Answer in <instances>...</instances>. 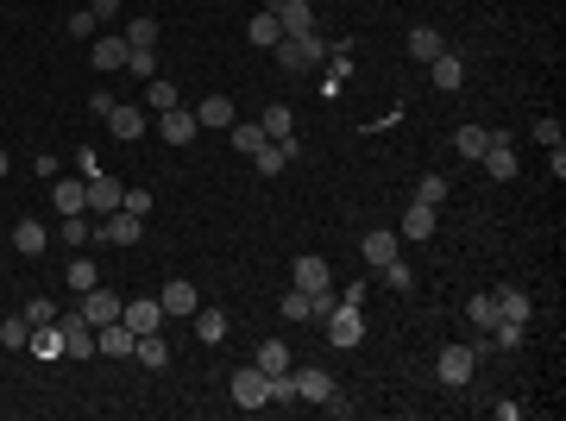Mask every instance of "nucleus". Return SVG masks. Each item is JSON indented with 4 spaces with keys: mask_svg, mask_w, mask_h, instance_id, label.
I'll use <instances>...</instances> for the list:
<instances>
[{
    "mask_svg": "<svg viewBox=\"0 0 566 421\" xmlns=\"http://www.w3.org/2000/svg\"><path fill=\"white\" fill-rule=\"evenodd\" d=\"M327 340H334L340 352H346V346H359V340H365V308L340 295V302H334V314H327Z\"/></svg>",
    "mask_w": 566,
    "mask_h": 421,
    "instance_id": "1",
    "label": "nucleus"
},
{
    "mask_svg": "<svg viewBox=\"0 0 566 421\" xmlns=\"http://www.w3.org/2000/svg\"><path fill=\"white\" fill-rule=\"evenodd\" d=\"M227 390H233V409H246V416H252V409H271V378H265L259 365L233 371V384H227Z\"/></svg>",
    "mask_w": 566,
    "mask_h": 421,
    "instance_id": "2",
    "label": "nucleus"
},
{
    "mask_svg": "<svg viewBox=\"0 0 566 421\" xmlns=\"http://www.w3.org/2000/svg\"><path fill=\"white\" fill-rule=\"evenodd\" d=\"M57 327H63V359H95V327L82 321V308H57Z\"/></svg>",
    "mask_w": 566,
    "mask_h": 421,
    "instance_id": "3",
    "label": "nucleus"
},
{
    "mask_svg": "<svg viewBox=\"0 0 566 421\" xmlns=\"http://www.w3.org/2000/svg\"><path fill=\"white\" fill-rule=\"evenodd\" d=\"M472 371H478V352H472V346H440V359H434V378H440L447 390L472 384Z\"/></svg>",
    "mask_w": 566,
    "mask_h": 421,
    "instance_id": "4",
    "label": "nucleus"
},
{
    "mask_svg": "<svg viewBox=\"0 0 566 421\" xmlns=\"http://www.w3.org/2000/svg\"><path fill=\"white\" fill-rule=\"evenodd\" d=\"M95 239H101V246H139V239H145V220L133 214V208H114V214H101Z\"/></svg>",
    "mask_w": 566,
    "mask_h": 421,
    "instance_id": "5",
    "label": "nucleus"
},
{
    "mask_svg": "<svg viewBox=\"0 0 566 421\" xmlns=\"http://www.w3.org/2000/svg\"><path fill=\"white\" fill-rule=\"evenodd\" d=\"M76 308H82V321H89V327H114V321H120V308H127V295H114V289H101V283H95V289H82V302H76Z\"/></svg>",
    "mask_w": 566,
    "mask_h": 421,
    "instance_id": "6",
    "label": "nucleus"
},
{
    "mask_svg": "<svg viewBox=\"0 0 566 421\" xmlns=\"http://www.w3.org/2000/svg\"><path fill=\"white\" fill-rule=\"evenodd\" d=\"M289 378H296V403H327L334 397V371H321V365H289Z\"/></svg>",
    "mask_w": 566,
    "mask_h": 421,
    "instance_id": "7",
    "label": "nucleus"
},
{
    "mask_svg": "<svg viewBox=\"0 0 566 421\" xmlns=\"http://www.w3.org/2000/svg\"><path fill=\"white\" fill-rule=\"evenodd\" d=\"M157 133H164V145H189L195 133H202V120L176 101V108H164V114H157Z\"/></svg>",
    "mask_w": 566,
    "mask_h": 421,
    "instance_id": "8",
    "label": "nucleus"
},
{
    "mask_svg": "<svg viewBox=\"0 0 566 421\" xmlns=\"http://www.w3.org/2000/svg\"><path fill=\"white\" fill-rule=\"evenodd\" d=\"M265 6L278 13L283 38H302V32H315V6H308V0H265Z\"/></svg>",
    "mask_w": 566,
    "mask_h": 421,
    "instance_id": "9",
    "label": "nucleus"
},
{
    "mask_svg": "<svg viewBox=\"0 0 566 421\" xmlns=\"http://www.w3.org/2000/svg\"><path fill=\"white\" fill-rule=\"evenodd\" d=\"M120 321H127L133 333H157L170 314H164V302H157V295H139V302H127V308H120Z\"/></svg>",
    "mask_w": 566,
    "mask_h": 421,
    "instance_id": "10",
    "label": "nucleus"
},
{
    "mask_svg": "<svg viewBox=\"0 0 566 421\" xmlns=\"http://www.w3.org/2000/svg\"><path fill=\"white\" fill-rule=\"evenodd\" d=\"M82 182H89V208H95V214H114V208H120V195H127V182H120V176H108V170H95V176H82Z\"/></svg>",
    "mask_w": 566,
    "mask_h": 421,
    "instance_id": "11",
    "label": "nucleus"
},
{
    "mask_svg": "<svg viewBox=\"0 0 566 421\" xmlns=\"http://www.w3.org/2000/svg\"><path fill=\"white\" fill-rule=\"evenodd\" d=\"M359 252H365V265H372V271H384V265H391V258H403V239H397V233H391V227H372V233H365V246H359Z\"/></svg>",
    "mask_w": 566,
    "mask_h": 421,
    "instance_id": "12",
    "label": "nucleus"
},
{
    "mask_svg": "<svg viewBox=\"0 0 566 421\" xmlns=\"http://www.w3.org/2000/svg\"><path fill=\"white\" fill-rule=\"evenodd\" d=\"M157 302H164V314H183V321L202 308V295H195V283L189 277H170L164 289H157Z\"/></svg>",
    "mask_w": 566,
    "mask_h": 421,
    "instance_id": "13",
    "label": "nucleus"
},
{
    "mask_svg": "<svg viewBox=\"0 0 566 421\" xmlns=\"http://www.w3.org/2000/svg\"><path fill=\"white\" fill-rule=\"evenodd\" d=\"M296 289H302V295H321V289H334V271H327V258L302 252V258H296Z\"/></svg>",
    "mask_w": 566,
    "mask_h": 421,
    "instance_id": "14",
    "label": "nucleus"
},
{
    "mask_svg": "<svg viewBox=\"0 0 566 421\" xmlns=\"http://www.w3.org/2000/svg\"><path fill=\"white\" fill-rule=\"evenodd\" d=\"M133 340H139V333H133L127 321H114V327H95V352H101V359H133Z\"/></svg>",
    "mask_w": 566,
    "mask_h": 421,
    "instance_id": "15",
    "label": "nucleus"
},
{
    "mask_svg": "<svg viewBox=\"0 0 566 421\" xmlns=\"http://www.w3.org/2000/svg\"><path fill=\"white\" fill-rule=\"evenodd\" d=\"M497 182H510L516 176V151H510V133H491V145H485V157H478Z\"/></svg>",
    "mask_w": 566,
    "mask_h": 421,
    "instance_id": "16",
    "label": "nucleus"
},
{
    "mask_svg": "<svg viewBox=\"0 0 566 421\" xmlns=\"http://www.w3.org/2000/svg\"><path fill=\"white\" fill-rule=\"evenodd\" d=\"M25 352H32V359H44V365H57V359H63V327H57V321H44V327H32V340H25Z\"/></svg>",
    "mask_w": 566,
    "mask_h": 421,
    "instance_id": "17",
    "label": "nucleus"
},
{
    "mask_svg": "<svg viewBox=\"0 0 566 421\" xmlns=\"http://www.w3.org/2000/svg\"><path fill=\"white\" fill-rule=\"evenodd\" d=\"M127 51H133L127 38H95V44H89V63L108 76V70H127Z\"/></svg>",
    "mask_w": 566,
    "mask_h": 421,
    "instance_id": "18",
    "label": "nucleus"
},
{
    "mask_svg": "<svg viewBox=\"0 0 566 421\" xmlns=\"http://www.w3.org/2000/svg\"><path fill=\"white\" fill-rule=\"evenodd\" d=\"M428 76H434V89H447V95H453V89L466 82V57H459V51H440V57L428 63Z\"/></svg>",
    "mask_w": 566,
    "mask_h": 421,
    "instance_id": "19",
    "label": "nucleus"
},
{
    "mask_svg": "<svg viewBox=\"0 0 566 421\" xmlns=\"http://www.w3.org/2000/svg\"><path fill=\"white\" fill-rule=\"evenodd\" d=\"M51 201H57V214H82V208H89V182L51 176Z\"/></svg>",
    "mask_w": 566,
    "mask_h": 421,
    "instance_id": "20",
    "label": "nucleus"
},
{
    "mask_svg": "<svg viewBox=\"0 0 566 421\" xmlns=\"http://www.w3.org/2000/svg\"><path fill=\"white\" fill-rule=\"evenodd\" d=\"M108 133H114V139H139V133H145V108H133V101H114Z\"/></svg>",
    "mask_w": 566,
    "mask_h": 421,
    "instance_id": "21",
    "label": "nucleus"
},
{
    "mask_svg": "<svg viewBox=\"0 0 566 421\" xmlns=\"http://www.w3.org/2000/svg\"><path fill=\"white\" fill-rule=\"evenodd\" d=\"M440 51H447V38H440L434 25H416V32H410V44H403V57H416V63H434Z\"/></svg>",
    "mask_w": 566,
    "mask_h": 421,
    "instance_id": "22",
    "label": "nucleus"
},
{
    "mask_svg": "<svg viewBox=\"0 0 566 421\" xmlns=\"http://www.w3.org/2000/svg\"><path fill=\"white\" fill-rule=\"evenodd\" d=\"M189 321H195V340H202V346H221V340H227V314H221V308H195Z\"/></svg>",
    "mask_w": 566,
    "mask_h": 421,
    "instance_id": "23",
    "label": "nucleus"
},
{
    "mask_svg": "<svg viewBox=\"0 0 566 421\" xmlns=\"http://www.w3.org/2000/svg\"><path fill=\"white\" fill-rule=\"evenodd\" d=\"M246 38H252V44H265V51H271V44H283L278 13H271V6H259V13H252V25H246Z\"/></svg>",
    "mask_w": 566,
    "mask_h": 421,
    "instance_id": "24",
    "label": "nucleus"
},
{
    "mask_svg": "<svg viewBox=\"0 0 566 421\" xmlns=\"http://www.w3.org/2000/svg\"><path fill=\"white\" fill-rule=\"evenodd\" d=\"M133 359H139L145 371H164V365H170V346H164L157 333H139V340H133Z\"/></svg>",
    "mask_w": 566,
    "mask_h": 421,
    "instance_id": "25",
    "label": "nucleus"
},
{
    "mask_svg": "<svg viewBox=\"0 0 566 421\" xmlns=\"http://www.w3.org/2000/svg\"><path fill=\"white\" fill-rule=\"evenodd\" d=\"M428 233H434V208H428V201H410V208H403V233H397V239H428Z\"/></svg>",
    "mask_w": 566,
    "mask_h": 421,
    "instance_id": "26",
    "label": "nucleus"
},
{
    "mask_svg": "<svg viewBox=\"0 0 566 421\" xmlns=\"http://www.w3.org/2000/svg\"><path fill=\"white\" fill-rule=\"evenodd\" d=\"M44 246H51V233H44L38 220H19V227H13V252H25V258H38Z\"/></svg>",
    "mask_w": 566,
    "mask_h": 421,
    "instance_id": "27",
    "label": "nucleus"
},
{
    "mask_svg": "<svg viewBox=\"0 0 566 421\" xmlns=\"http://www.w3.org/2000/svg\"><path fill=\"white\" fill-rule=\"evenodd\" d=\"M529 314H535V302H529L523 289H504V295H497V321H516V327H529Z\"/></svg>",
    "mask_w": 566,
    "mask_h": 421,
    "instance_id": "28",
    "label": "nucleus"
},
{
    "mask_svg": "<svg viewBox=\"0 0 566 421\" xmlns=\"http://www.w3.org/2000/svg\"><path fill=\"white\" fill-rule=\"evenodd\" d=\"M227 133H233V151H246V157H252V151H265V126H259V120H233V126H227Z\"/></svg>",
    "mask_w": 566,
    "mask_h": 421,
    "instance_id": "29",
    "label": "nucleus"
},
{
    "mask_svg": "<svg viewBox=\"0 0 566 421\" xmlns=\"http://www.w3.org/2000/svg\"><path fill=\"white\" fill-rule=\"evenodd\" d=\"M485 145H491V126H459V133H453V151L472 157V164L485 157Z\"/></svg>",
    "mask_w": 566,
    "mask_h": 421,
    "instance_id": "30",
    "label": "nucleus"
},
{
    "mask_svg": "<svg viewBox=\"0 0 566 421\" xmlns=\"http://www.w3.org/2000/svg\"><path fill=\"white\" fill-rule=\"evenodd\" d=\"M252 365H259V371H265V378H278V371H289V346H283V340H265V346H259V359H252Z\"/></svg>",
    "mask_w": 566,
    "mask_h": 421,
    "instance_id": "31",
    "label": "nucleus"
},
{
    "mask_svg": "<svg viewBox=\"0 0 566 421\" xmlns=\"http://www.w3.org/2000/svg\"><path fill=\"white\" fill-rule=\"evenodd\" d=\"M259 126H265V139H289V133H296V114H289V108H265V114H259Z\"/></svg>",
    "mask_w": 566,
    "mask_h": 421,
    "instance_id": "32",
    "label": "nucleus"
},
{
    "mask_svg": "<svg viewBox=\"0 0 566 421\" xmlns=\"http://www.w3.org/2000/svg\"><path fill=\"white\" fill-rule=\"evenodd\" d=\"M195 120H202V126H233V101H227V95H208V101L195 108Z\"/></svg>",
    "mask_w": 566,
    "mask_h": 421,
    "instance_id": "33",
    "label": "nucleus"
},
{
    "mask_svg": "<svg viewBox=\"0 0 566 421\" xmlns=\"http://www.w3.org/2000/svg\"><path fill=\"white\" fill-rule=\"evenodd\" d=\"M25 340H32V321H25V314H6V321H0V346H6V352H25Z\"/></svg>",
    "mask_w": 566,
    "mask_h": 421,
    "instance_id": "34",
    "label": "nucleus"
},
{
    "mask_svg": "<svg viewBox=\"0 0 566 421\" xmlns=\"http://www.w3.org/2000/svg\"><path fill=\"white\" fill-rule=\"evenodd\" d=\"M176 101H183V95H176L164 76H151V82H145V108H151V114H164V108H176Z\"/></svg>",
    "mask_w": 566,
    "mask_h": 421,
    "instance_id": "35",
    "label": "nucleus"
},
{
    "mask_svg": "<svg viewBox=\"0 0 566 421\" xmlns=\"http://www.w3.org/2000/svg\"><path fill=\"white\" fill-rule=\"evenodd\" d=\"M466 314H472V327H478V333H491V327H497V295H472V302H466Z\"/></svg>",
    "mask_w": 566,
    "mask_h": 421,
    "instance_id": "36",
    "label": "nucleus"
},
{
    "mask_svg": "<svg viewBox=\"0 0 566 421\" xmlns=\"http://www.w3.org/2000/svg\"><path fill=\"white\" fill-rule=\"evenodd\" d=\"M120 38H127L133 51H157V19H133V25H127Z\"/></svg>",
    "mask_w": 566,
    "mask_h": 421,
    "instance_id": "37",
    "label": "nucleus"
},
{
    "mask_svg": "<svg viewBox=\"0 0 566 421\" xmlns=\"http://www.w3.org/2000/svg\"><path fill=\"white\" fill-rule=\"evenodd\" d=\"M63 277H70V289H76V295H82V289H95V283H101V271H95V258H70V271H63Z\"/></svg>",
    "mask_w": 566,
    "mask_h": 421,
    "instance_id": "38",
    "label": "nucleus"
},
{
    "mask_svg": "<svg viewBox=\"0 0 566 421\" xmlns=\"http://www.w3.org/2000/svg\"><path fill=\"white\" fill-rule=\"evenodd\" d=\"M296 44H302V63H308V70H315V63H327V51H334V44H327L321 32H302Z\"/></svg>",
    "mask_w": 566,
    "mask_h": 421,
    "instance_id": "39",
    "label": "nucleus"
},
{
    "mask_svg": "<svg viewBox=\"0 0 566 421\" xmlns=\"http://www.w3.org/2000/svg\"><path fill=\"white\" fill-rule=\"evenodd\" d=\"M89 239H95V227L82 214H63V246H89Z\"/></svg>",
    "mask_w": 566,
    "mask_h": 421,
    "instance_id": "40",
    "label": "nucleus"
},
{
    "mask_svg": "<svg viewBox=\"0 0 566 421\" xmlns=\"http://www.w3.org/2000/svg\"><path fill=\"white\" fill-rule=\"evenodd\" d=\"M416 201L440 208V201H447V176H422V182H416Z\"/></svg>",
    "mask_w": 566,
    "mask_h": 421,
    "instance_id": "41",
    "label": "nucleus"
},
{
    "mask_svg": "<svg viewBox=\"0 0 566 421\" xmlns=\"http://www.w3.org/2000/svg\"><path fill=\"white\" fill-rule=\"evenodd\" d=\"M278 314H283V321H308V295H302V289H289V295L278 302Z\"/></svg>",
    "mask_w": 566,
    "mask_h": 421,
    "instance_id": "42",
    "label": "nucleus"
},
{
    "mask_svg": "<svg viewBox=\"0 0 566 421\" xmlns=\"http://www.w3.org/2000/svg\"><path fill=\"white\" fill-rule=\"evenodd\" d=\"M127 70H133L139 82H151V70H157V51H127Z\"/></svg>",
    "mask_w": 566,
    "mask_h": 421,
    "instance_id": "43",
    "label": "nucleus"
},
{
    "mask_svg": "<svg viewBox=\"0 0 566 421\" xmlns=\"http://www.w3.org/2000/svg\"><path fill=\"white\" fill-rule=\"evenodd\" d=\"M378 277L391 283V289H410V283H416V271H410V265H403V258H391V265H384V271H378Z\"/></svg>",
    "mask_w": 566,
    "mask_h": 421,
    "instance_id": "44",
    "label": "nucleus"
},
{
    "mask_svg": "<svg viewBox=\"0 0 566 421\" xmlns=\"http://www.w3.org/2000/svg\"><path fill=\"white\" fill-rule=\"evenodd\" d=\"M25 321H32V327H44V321H57V302H51V295H38V302H25Z\"/></svg>",
    "mask_w": 566,
    "mask_h": 421,
    "instance_id": "45",
    "label": "nucleus"
},
{
    "mask_svg": "<svg viewBox=\"0 0 566 421\" xmlns=\"http://www.w3.org/2000/svg\"><path fill=\"white\" fill-rule=\"evenodd\" d=\"M120 208H133V214H151V189H127V195H120Z\"/></svg>",
    "mask_w": 566,
    "mask_h": 421,
    "instance_id": "46",
    "label": "nucleus"
},
{
    "mask_svg": "<svg viewBox=\"0 0 566 421\" xmlns=\"http://www.w3.org/2000/svg\"><path fill=\"white\" fill-rule=\"evenodd\" d=\"M70 38H95V13H89V6L70 13Z\"/></svg>",
    "mask_w": 566,
    "mask_h": 421,
    "instance_id": "47",
    "label": "nucleus"
},
{
    "mask_svg": "<svg viewBox=\"0 0 566 421\" xmlns=\"http://www.w3.org/2000/svg\"><path fill=\"white\" fill-rule=\"evenodd\" d=\"M89 114H101V120H108V114H114V95H108V89H95V95H89Z\"/></svg>",
    "mask_w": 566,
    "mask_h": 421,
    "instance_id": "48",
    "label": "nucleus"
},
{
    "mask_svg": "<svg viewBox=\"0 0 566 421\" xmlns=\"http://www.w3.org/2000/svg\"><path fill=\"white\" fill-rule=\"evenodd\" d=\"M535 139H542V145H561V120H535Z\"/></svg>",
    "mask_w": 566,
    "mask_h": 421,
    "instance_id": "49",
    "label": "nucleus"
},
{
    "mask_svg": "<svg viewBox=\"0 0 566 421\" xmlns=\"http://www.w3.org/2000/svg\"><path fill=\"white\" fill-rule=\"evenodd\" d=\"M89 13H95V19H114V13H120V0H89Z\"/></svg>",
    "mask_w": 566,
    "mask_h": 421,
    "instance_id": "50",
    "label": "nucleus"
},
{
    "mask_svg": "<svg viewBox=\"0 0 566 421\" xmlns=\"http://www.w3.org/2000/svg\"><path fill=\"white\" fill-rule=\"evenodd\" d=\"M0 176H6V151H0Z\"/></svg>",
    "mask_w": 566,
    "mask_h": 421,
    "instance_id": "51",
    "label": "nucleus"
}]
</instances>
